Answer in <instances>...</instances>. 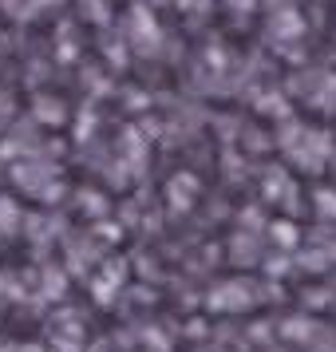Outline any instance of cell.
I'll return each instance as SVG.
<instances>
[{
  "mask_svg": "<svg viewBox=\"0 0 336 352\" xmlns=\"http://www.w3.org/2000/svg\"><path fill=\"white\" fill-rule=\"evenodd\" d=\"M76 56H80V40H76V28L71 24H60V40H56V60L60 64H76Z\"/></svg>",
  "mask_w": 336,
  "mask_h": 352,
  "instance_id": "14",
  "label": "cell"
},
{
  "mask_svg": "<svg viewBox=\"0 0 336 352\" xmlns=\"http://www.w3.org/2000/svg\"><path fill=\"white\" fill-rule=\"evenodd\" d=\"M257 257V238L254 234H238L234 238V261H254Z\"/></svg>",
  "mask_w": 336,
  "mask_h": 352,
  "instance_id": "20",
  "label": "cell"
},
{
  "mask_svg": "<svg viewBox=\"0 0 336 352\" xmlns=\"http://www.w3.org/2000/svg\"><path fill=\"white\" fill-rule=\"evenodd\" d=\"M83 8V16L91 20V24H99V28H107L111 24V4L107 0H76Z\"/></svg>",
  "mask_w": 336,
  "mask_h": 352,
  "instance_id": "17",
  "label": "cell"
},
{
  "mask_svg": "<svg viewBox=\"0 0 336 352\" xmlns=\"http://www.w3.org/2000/svg\"><path fill=\"white\" fill-rule=\"evenodd\" d=\"M269 36H277V40H297V36H304V16L297 12V8H281V12H273Z\"/></svg>",
  "mask_w": 336,
  "mask_h": 352,
  "instance_id": "9",
  "label": "cell"
},
{
  "mask_svg": "<svg viewBox=\"0 0 336 352\" xmlns=\"http://www.w3.org/2000/svg\"><path fill=\"white\" fill-rule=\"evenodd\" d=\"M103 56H107V64L111 67H127V60H131V52H127V40H119V36H103Z\"/></svg>",
  "mask_w": 336,
  "mask_h": 352,
  "instance_id": "16",
  "label": "cell"
},
{
  "mask_svg": "<svg viewBox=\"0 0 336 352\" xmlns=\"http://www.w3.org/2000/svg\"><path fill=\"white\" fill-rule=\"evenodd\" d=\"M238 222L245 226V234H249V230H261V226H265V218H261V210H257V206H245L238 214Z\"/></svg>",
  "mask_w": 336,
  "mask_h": 352,
  "instance_id": "22",
  "label": "cell"
},
{
  "mask_svg": "<svg viewBox=\"0 0 336 352\" xmlns=\"http://www.w3.org/2000/svg\"><path fill=\"white\" fill-rule=\"evenodd\" d=\"M225 8L241 16V12H254V8H257V0H225Z\"/></svg>",
  "mask_w": 336,
  "mask_h": 352,
  "instance_id": "27",
  "label": "cell"
},
{
  "mask_svg": "<svg viewBox=\"0 0 336 352\" xmlns=\"http://www.w3.org/2000/svg\"><path fill=\"white\" fill-rule=\"evenodd\" d=\"M313 202H317L320 218H328V222H336V190H328V186H320V190L313 194Z\"/></svg>",
  "mask_w": 336,
  "mask_h": 352,
  "instance_id": "19",
  "label": "cell"
},
{
  "mask_svg": "<svg viewBox=\"0 0 336 352\" xmlns=\"http://www.w3.org/2000/svg\"><path fill=\"white\" fill-rule=\"evenodd\" d=\"M44 293L48 297H64V273L60 270H44Z\"/></svg>",
  "mask_w": 336,
  "mask_h": 352,
  "instance_id": "21",
  "label": "cell"
},
{
  "mask_svg": "<svg viewBox=\"0 0 336 352\" xmlns=\"http://www.w3.org/2000/svg\"><path fill=\"white\" fill-rule=\"evenodd\" d=\"M265 273H269V277H285L289 261H285V257H269V261H265Z\"/></svg>",
  "mask_w": 336,
  "mask_h": 352,
  "instance_id": "26",
  "label": "cell"
},
{
  "mask_svg": "<svg viewBox=\"0 0 336 352\" xmlns=\"http://www.w3.org/2000/svg\"><path fill=\"white\" fill-rule=\"evenodd\" d=\"M12 182L40 198L52 182H60V166H52L48 159H24V162H16V166H12Z\"/></svg>",
  "mask_w": 336,
  "mask_h": 352,
  "instance_id": "4",
  "label": "cell"
},
{
  "mask_svg": "<svg viewBox=\"0 0 336 352\" xmlns=\"http://www.w3.org/2000/svg\"><path fill=\"white\" fill-rule=\"evenodd\" d=\"M24 352H40V349H24Z\"/></svg>",
  "mask_w": 336,
  "mask_h": 352,
  "instance_id": "30",
  "label": "cell"
},
{
  "mask_svg": "<svg viewBox=\"0 0 336 352\" xmlns=\"http://www.w3.org/2000/svg\"><path fill=\"white\" fill-rule=\"evenodd\" d=\"M254 305V285L249 281H225L210 293V309H245Z\"/></svg>",
  "mask_w": 336,
  "mask_h": 352,
  "instance_id": "7",
  "label": "cell"
},
{
  "mask_svg": "<svg viewBox=\"0 0 336 352\" xmlns=\"http://www.w3.org/2000/svg\"><path fill=\"white\" fill-rule=\"evenodd\" d=\"M277 146H281L301 170H309V175H320V170L328 166V159H333V135L320 131V127H301L297 119L281 123Z\"/></svg>",
  "mask_w": 336,
  "mask_h": 352,
  "instance_id": "1",
  "label": "cell"
},
{
  "mask_svg": "<svg viewBox=\"0 0 336 352\" xmlns=\"http://www.w3.org/2000/svg\"><path fill=\"white\" fill-rule=\"evenodd\" d=\"M20 226H24V210H20L8 194H0V234H4V238H16Z\"/></svg>",
  "mask_w": 336,
  "mask_h": 352,
  "instance_id": "12",
  "label": "cell"
},
{
  "mask_svg": "<svg viewBox=\"0 0 336 352\" xmlns=\"http://www.w3.org/2000/svg\"><path fill=\"white\" fill-rule=\"evenodd\" d=\"M96 234H99L103 241H119V238H123V230H119L115 222H99V226H96Z\"/></svg>",
  "mask_w": 336,
  "mask_h": 352,
  "instance_id": "25",
  "label": "cell"
},
{
  "mask_svg": "<svg viewBox=\"0 0 336 352\" xmlns=\"http://www.w3.org/2000/svg\"><path fill=\"white\" fill-rule=\"evenodd\" d=\"M76 202H80V210L87 214V218H96V222L107 218V198H103L99 190H76Z\"/></svg>",
  "mask_w": 336,
  "mask_h": 352,
  "instance_id": "15",
  "label": "cell"
},
{
  "mask_svg": "<svg viewBox=\"0 0 336 352\" xmlns=\"http://www.w3.org/2000/svg\"><path fill=\"white\" fill-rule=\"evenodd\" d=\"M198 194H202V178L190 175V170H178L166 182V206L175 210V214H186L198 202Z\"/></svg>",
  "mask_w": 336,
  "mask_h": 352,
  "instance_id": "5",
  "label": "cell"
},
{
  "mask_svg": "<svg viewBox=\"0 0 336 352\" xmlns=\"http://www.w3.org/2000/svg\"><path fill=\"white\" fill-rule=\"evenodd\" d=\"M12 111H16V99L8 96V91H0V127L12 119Z\"/></svg>",
  "mask_w": 336,
  "mask_h": 352,
  "instance_id": "24",
  "label": "cell"
},
{
  "mask_svg": "<svg viewBox=\"0 0 336 352\" xmlns=\"http://www.w3.org/2000/svg\"><path fill=\"white\" fill-rule=\"evenodd\" d=\"M254 107L265 115V119H281V123H289V119H293V107H289V99H285V96H277V91H265V96H257Z\"/></svg>",
  "mask_w": 336,
  "mask_h": 352,
  "instance_id": "11",
  "label": "cell"
},
{
  "mask_svg": "<svg viewBox=\"0 0 336 352\" xmlns=\"http://www.w3.org/2000/svg\"><path fill=\"white\" fill-rule=\"evenodd\" d=\"M265 230H269V238L277 241V250H285V254H293V250H297V241H301V230H297V222H289V218L269 222Z\"/></svg>",
  "mask_w": 336,
  "mask_h": 352,
  "instance_id": "13",
  "label": "cell"
},
{
  "mask_svg": "<svg viewBox=\"0 0 336 352\" xmlns=\"http://www.w3.org/2000/svg\"><path fill=\"white\" fill-rule=\"evenodd\" d=\"M127 281V257H111V261H103V273H99L96 281H91V293H96L99 305H111L115 289Z\"/></svg>",
  "mask_w": 336,
  "mask_h": 352,
  "instance_id": "6",
  "label": "cell"
},
{
  "mask_svg": "<svg viewBox=\"0 0 336 352\" xmlns=\"http://www.w3.org/2000/svg\"><path fill=\"white\" fill-rule=\"evenodd\" d=\"M127 44L131 48H139L143 56H155L162 44V28L159 20H155V12L146 8V4H135L127 16Z\"/></svg>",
  "mask_w": 336,
  "mask_h": 352,
  "instance_id": "2",
  "label": "cell"
},
{
  "mask_svg": "<svg viewBox=\"0 0 336 352\" xmlns=\"http://www.w3.org/2000/svg\"><path fill=\"white\" fill-rule=\"evenodd\" d=\"M44 4H60V0H32V4H28V16H32V12H40Z\"/></svg>",
  "mask_w": 336,
  "mask_h": 352,
  "instance_id": "29",
  "label": "cell"
},
{
  "mask_svg": "<svg viewBox=\"0 0 336 352\" xmlns=\"http://www.w3.org/2000/svg\"><path fill=\"white\" fill-rule=\"evenodd\" d=\"M261 194H265V202H277V206H285V214H301V190H297V182L289 170L281 166H269L265 178H261Z\"/></svg>",
  "mask_w": 336,
  "mask_h": 352,
  "instance_id": "3",
  "label": "cell"
},
{
  "mask_svg": "<svg viewBox=\"0 0 336 352\" xmlns=\"http://www.w3.org/2000/svg\"><path fill=\"white\" fill-rule=\"evenodd\" d=\"M32 119L40 127H64L67 123V103L60 96H36L32 99Z\"/></svg>",
  "mask_w": 336,
  "mask_h": 352,
  "instance_id": "8",
  "label": "cell"
},
{
  "mask_svg": "<svg viewBox=\"0 0 336 352\" xmlns=\"http://www.w3.org/2000/svg\"><path fill=\"white\" fill-rule=\"evenodd\" d=\"M96 123H99L96 107H91V103H83L80 119H76V143H87V139H91V131H96Z\"/></svg>",
  "mask_w": 336,
  "mask_h": 352,
  "instance_id": "18",
  "label": "cell"
},
{
  "mask_svg": "<svg viewBox=\"0 0 336 352\" xmlns=\"http://www.w3.org/2000/svg\"><path fill=\"white\" fill-rule=\"evenodd\" d=\"M119 155H123V162H131V170H135V175H143V166H146V143H143V135H139V127L123 131Z\"/></svg>",
  "mask_w": 336,
  "mask_h": 352,
  "instance_id": "10",
  "label": "cell"
},
{
  "mask_svg": "<svg viewBox=\"0 0 336 352\" xmlns=\"http://www.w3.org/2000/svg\"><path fill=\"white\" fill-rule=\"evenodd\" d=\"M206 64H214V67H222V64H225V52L218 48V44H214V48L206 52Z\"/></svg>",
  "mask_w": 336,
  "mask_h": 352,
  "instance_id": "28",
  "label": "cell"
},
{
  "mask_svg": "<svg viewBox=\"0 0 336 352\" xmlns=\"http://www.w3.org/2000/svg\"><path fill=\"white\" fill-rule=\"evenodd\" d=\"M83 83H91V91H96V96H107V91H111V87H107V80L99 76L96 67H87V72H83Z\"/></svg>",
  "mask_w": 336,
  "mask_h": 352,
  "instance_id": "23",
  "label": "cell"
}]
</instances>
